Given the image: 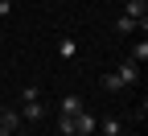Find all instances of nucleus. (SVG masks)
Here are the masks:
<instances>
[{"label": "nucleus", "instance_id": "obj_4", "mask_svg": "<svg viewBox=\"0 0 148 136\" xmlns=\"http://www.w3.org/2000/svg\"><path fill=\"white\" fill-rule=\"evenodd\" d=\"M21 111H12V107H4V111H0V128H4L8 136H16V132H21Z\"/></svg>", "mask_w": 148, "mask_h": 136}, {"label": "nucleus", "instance_id": "obj_16", "mask_svg": "<svg viewBox=\"0 0 148 136\" xmlns=\"http://www.w3.org/2000/svg\"><path fill=\"white\" fill-rule=\"evenodd\" d=\"M16 136H29V132H16Z\"/></svg>", "mask_w": 148, "mask_h": 136}, {"label": "nucleus", "instance_id": "obj_14", "mask_svg": "<svg viewBox=\"0 0 148 136\" xmlns=\"http://www.w3.org/2000/svg\"><path fill=\"white\" fill-rule=\"evenodd\" d=\"M8 12H12V0H0V21H4Z\"/></svg>", "mask_w": 148, "mask_h": 136}, {"label": "nucleus", "instance_id": "obj_2", "mask_svg": "<svg viewBox=\"0 0 148 136\" xmlns=\"http://www.w3.org/2000/svg\"><path fill=\"white\" fill-rule=\"evenodd\" d=\"M95 132H99V120L82 107L78 115H74V136H95Z\"/></svg>", "mask_w": 148, "mask_h": 136}, {"label": "nucleus", "instance_id": "obj_15", "mask_svg": "<svg viewBox=\"0 0 148 136\" xmlns=\"http://www.w3.org/2000/svg\"><path fill=\"white\" fill-rule=\"evenodd\" d=\"M0 136H8V132H4V128H0Z\"/></svg>", "mask_w": 148, "mask_h": 136}, {"label": "nucleus", "instance_id": "obj_5", "mask_svg": "<svg viewBox=\"0 0 148 136\" xmlns=\"http://www.w3.org/2000/svg\"><path fill=\"white\" fill-rule=\"evenodd\" d=\"M41 115H45V103H41V99H37V103H21V120H25V124H37Z\"/></svg>", "mask_w": 148, "mask_h": 136}, {"label": "nucleus", "instance_id": "obj_6", "mask_svg": "<svg viewBox=\"0 0 148 136\" xmlns=\"http://www.w3.org/2000/svg\"><path fill=\"white\" fill-rule=\"evenodd\" d=\"M58 107H62V115H78V111H82V107H86V103H82V99H78V95H66V99H62V103H58Z\"/></svg>", "mask_w": 148, "mask_h": 136}, {"label": "nucleus", "instance_id": "obj_9", "mask_svg": "<svg viewBox=\"0 0 148 136\" xmlns=\"http://www.w3.org/2000/svg\"><path fill=\"white\" fill-rule=\"evenodd\" d=\"M99 132H103V136H119V132H123V124L115 120V115H107V120L99 124Z\"/></svg>", "mask_w": 148, "mask_h": 136}, {"label": "nucleus", "instance_id": "obj_1", "mask_svg": "<svg viewBox=\"0 0 148 136\" xmlns=\"http://www.w3.org/2000/svg\"><path fill=\"white\" fill-rule=\"evenodd\" d=\"M123 17H132L140 25V33L148 29V0H123Z\"/></svg>", "mask_w": 148, "mask_h": 136}, {"label": "nucleus", "instance_id": "obj_12", "mask_svg": "<svg viewBox=\"0 0 148 136\" xmlns=\"http://www.w3.org/2000/svg\"><path fill=\"white\" fill-rule=\"evenodd\" d=\"M58 54H62V58H74V54H78V46H74V37H62V41H58Z\"/></svg>", "mask_w": 148, "mask_h": 136}, {"label": "nucleus", "instance_id": "obj_7", "mask_svg": "<svg viewBox=\"0 0 148 136\" xmlns=\"http://www.w3.org/2000/svg\"><path fill=\"white\" fill-rule=\"evenodd\" d=\"M127 62H136V66L144 70V62H148V41H144V37H140L136 46H132V58H127Z\"/></svg>", "mask_w": 148, "mask_h": 136}, {"label": "nucleus", "instance_id": "obj_13", "mask_svg": "<svg viewBox=\"0 0 148 136\" xmlns=\"http://www.w3.org/2000/svg\"><path fill=\"white\" fill-rule=\"evenodd\" d=\"M58 132L62 136H74V115H58Z\"/></svg>", "mask_w": 148, "mask_h": 136}, {"label": "nucleus", "instance_id": "obj_17", "mask_svg": "<svg viewBox=\"0 0 148 136\" xmlns=\"http://www.w3.org/2000/svg\"><path fill=\"white\" fill-rule=\"evenodd\" d=\"M119 136H127V132H119Z\"/></svg>", "mask_w": 148, "mask_h": 136}, {"label": "nucleus", "instance_id": "obj_11", "mask_svg": "<svg viewBox=\"0 0 148 136\" xmlns=\"http://www.w3.org/2000/svg\"><path fill=\"white\" fill-rule=\"evenodd\" d=\"M37 99H41V87H37V83L21 87V103H37Z\"/></svg>", "mask_w": 148, "mask_h": 136}, {"label": "nucleus", "instance_id": "obj_8", "mask_svg": "<svg viewBox=\"0 0 148 136\" xmlns=\"http://www.w3.org/2000/svg\"><path fill=\"white\" fill-rule=\"evenodd\" d=\"M103 91H107V95H119V91H123V83L115 79V70H107V74H103Z\"/></svg>", "mask_w": 148, "mask_h": 136}, {"label": "nucleus", "instance_id": "obj_3", "mask_svg": "<svg viewBox=\"0 0 148 136\" xmlns=\"http://www.w3.org/2000/svg\"><path fill=\"white\" fill-rule=\"evenodd\" d=\"M115 79L123 83V91L136 87V83H140V66H136V62H119V66H115Z\"/></svg>", "mask_w": 148, "mask_h": 136}, {"label": "nucleus", "instance_id": "obj_10", "mask_svg": "<svg viewBox=\"0 0 148 136\" xmlns=\"http://www.w3.org/2000/svg\"><path fill=\"white\" fill-rule=\"evenodd\" d=\"M136 29H140V25L132 21V17H123V12L115 17V33H136Z\"/></svg>", "mask_w": 148, "mask_h": 136}]
</instances>
